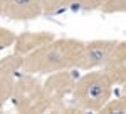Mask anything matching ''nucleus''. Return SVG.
Wrapping results in <instances>:
<instances>
[{
  "mask_svg": "<svg viewBox=\"0 0 126 114\" xmlns=\"http://www.w3.org/2000/svg\"><path fill=\"white\" fill-rule=\"evenodd\" d=\"M114 82L104 71L93 69L76 79L71 104L81 111H101L113 97Z\"/></svg>",
  "mask_w": 126,
  "mask_h": 114,
  "instance_id": "obj_2",
  "label": "nucleus"
},
{
  "mask_svg": "<svg viewBox=\"0 0 126 114\" xmlns=\"http://www.w3.org/2000/svg\"><path fill=\"white\" fill-rule=\"evenodd\" d=\"M52 39H56L50 32H22L20 35H15L14 40V52L19 56H27L34 52L35 49L46 45Z\"/></svg>",
  "mask_w": 126,
  "mask_h": 114,
  "instance_id": "obj_9",
  "label": "nucleus"
},
{
  "mask_svg": "<svg viewBox=\"0 0 126 114\" xmlns=\"http://www.w3.org/2000/svg\"><path fill=\"white\" fill-rule=\"evenodd\" d=\"M42 14V0H2V15L12 20H30Z\"/></svg>",
  "mask_w": 126,
  "mask_h": 114,
  "instance_id": "obj_7",
  "label": "nucleus"
},
{
  "mask_svg": "<svg viewBox=\"0 0 126 114\" xmlns=\"http://www.w3.org/2000/svg\"><path fill=\"white\" fill-rule=\"evenodd\" d=\"M84 42L78 39H52L46 45L35 49L22 60V72L27 74H52L69 71L78 66Z\"/></svg>",
  "mask_w": 126,
  "mask_h": 114,
  "instance_id": "obj_1",
  "label": "nucleus"
},
{
  "mask_svg": "<svg viewBox=\"0 0 126 114\" xmlns=\"http://www.w3.org/2000/svg\"><path fill=\"white\" fill-rule=\"evenodd\" d=\"M14 40H15V34H14L12 30L0 27V49L12 45V44H14Z\"/></svg>",
  "mask_w": 126,
  "mask_h": 114,
  "instance_id": "obj_13",
  "label": "nucleus"
},
{
  "mask_svg": "<svg viewBox=\"0 0 126 114\" xmlns=\"http://www.w3.org/2000/svg\"><path fill=\"white\" fill-rule=\"evenodd\" d=\"M22 60L24 57L15 52L0 59V109L12 97L15 82L22 74Z\"/></svg>",
  "mask_w": 126,
  "mask_h": 114,
  "instance_id": "obj_6",
  "label": "nucleus"
},
{
  "mask_svg": "<svg viewBox=\"0 0 126 114\" xmlns=\"http://www.w3.org/2000/svg\"><path fill=\"white\" fill-rule=\"evenodd\" d=\"M0 15H2V0H0Z\"/></svg>",
  "mask_w": 126,
  "mask_h": 114,
  "instance_id": "obj_15",
  "label": "nucleus"
},
{
  "mask_svg": "<svg viewBox=\"0 0 126 114\" xmlns=\"http://www.w3.org/2000/svg\"><path fill=\"white\" fill-rule=\"evenodd\" d=\"M104 0H59V9H66V7H72V9L79 10H94L101 9Z\"/></svg>",
  "mask_w": 126,
  "mask_h": 114,
  "instance_id": "obj_10",
  "label": "nucleus"
},
{
  "mask_svg": "<svg viewBox=\"0 0 126 114\" xmlns=\"http://www.w3.org/2000/svg\"><path fill=\"white\" fill-rule=\"evenodd\" d=\"M76 79L78 77L74 76V72H71V69L49 74L46 82L42 84L44 94H46L49 104V111H52V113H78V109L71 102H67V97H71V94H72Z\"/></svg>",
  "mask_w": 126,
  "mask_h": 114,
  "instance_id": "obj_4",
  "label": "nucleus"
},
{
  "mask_svg": "<svg viewBox=\"0 0 126 114\" xmlns=\"http://www.w3.org/2000/svg\"><path fill=\"white\" fill-rule=\"evenodd\" d=\"M118 40H91V42H84L82 52L79 56L78 66L76 69L79 71H93V69H99L106 64L109 59L111 52L114 50Z\"/></svg>",
  "mask_w": 126,
  "mask_h": 114,
  "instance_id": "obj_5",
  "label": "nucleus"
},
{
  "mask_svg": "<svg viewBox=\"0 0 126 114\" xmlns=\"http://www.w3.org/2000/svg\"><path fill=\"white\" fill-rule=\"evenodd\" d=\"M12 102L15 111L19 113H46L49 111V104L42 82L35 77V74L22 72L15 82L14 92H12Z\"/></svg>",
  "mask_w": 126,
  "mask_h": 114,
  "instance_id": "obj_3",
  "label": "nucleus"
},
{
  "mask_svg": "<svg viewBox=\"0 0 126 114\" xmlns=\"http://www.w3.org/2000/svg\"><path fill=\"white\" fill-rule=\"evenodd\" d=\"M101 111L103 113H126V91L119 97L111 99Z\"/></svg>",
  "mask_w": 126,
  "mask_h": 114,
  "instance_id": "obj_11",
  "label": "nucleus"
},
{
  "mask_svg": "<svg viewBox=\"0 0 126 114\" xmlns=\"http://www.w3.org/2000/svg\"><path fill=\"white\" fill-rule=\"evenodd\" d=\"M103 71L111 77L114 86H126V42H118Z\"/></svg>",
  "mask_w": 126,
  "mask_h": 114,
  "instance_id": "obj_8",
  "label": "nucleus"
},
{
  "mask_svg": "<svg viewBox=\"0 0 126 114\" xmlns=\"http://www.w3.org/2000/svg\"><path fill=\"white\" fill-rule=\"evenodd\" d=\"M101 10L104 14H121L126 12V0H104Z\"/></svg>",
  "mask_w": 126,
  "mask_h": 114,
  "instance_id": "obj_12",
  "label": "nucleus"
},
{
  "mask_svg": "<svg viewBox=\"0 0 126 114\" xmlns=\"http://www.w3.org/2000/svg\"><path fill=\"white\" fill-rule=\"evenodd\" d=\"M42 10H44V14L61 10L59 9V0H42Z\"/></svg>",
  "mask_w": 126,
  "mask_h": 114,
  "instance_id": "obj_14",
  "label": "nucleus"
}]
</instances>
